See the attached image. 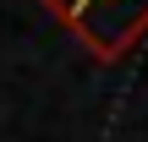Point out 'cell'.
Segmentation results:
<instances>
[{
    "label": "cell",
    "mask_w": 148,
    "mask_h": 142,
    "mask_svg": "<svg viewBox=\"0 0 148 142\" xmlns=\"http://www.w3.org/2000/svg\"><path fill=\"white\" fill-rule=\"evenodd\" d=\"M66 33H77L99 60H121L148 33V0H44Z\"/></svg>",
    "instance_id": "6da1fadb"
}]
</instances>
